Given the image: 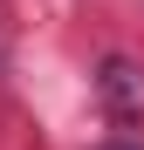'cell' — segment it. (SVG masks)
Returning a JSON list of instances; mask_svg holds the SVG:
<instances>
[{
  "instance_id": "obj_1",
  "label": "cell",
  "mask_w": 144,
  "mask_h": 150,
  "mask_svg": "<svg viewBox=\"0 0 144 150\" xmlns=\"http://www.w3.org/2000/svg\"><path fill=\"white\" fill-rule=\"evenodd\" d=\"M103 96H110V103H130V62H103Z\"/></svg>"
},
{
  "instance_id": "obj_2",
  "label": "cell",
  "mask_w": 144,
  "mask_h": 150,
  "mask_svg": "<svg viewBox=\"0 0 144 150\" xmlns=\"http://www.w3.org/2000/svg\"><path fill=\"white\" fill-rule=\"evenodd\" d=\"M103 150H137V143H103Z\"/></svg>"
}]
</instances>
